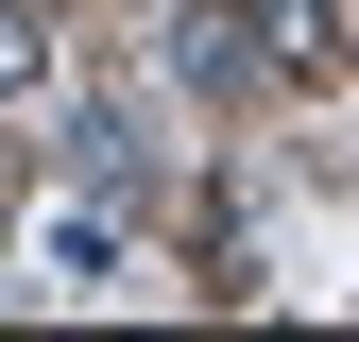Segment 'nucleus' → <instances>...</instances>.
I'll return each instance as SVG.
<instances>
[{
    "instance_id": "nucleus-1",
    "label": "nucleus",
    "mask_w": 359,
    "mask_h": 342,
    "mask_svg": "<svg viewBox=\"0 0 359 342\" xmlns=\"http://www.w3.org/2000/svg\"><path fill=\"white\" fill-rule=\"evenodd\" d=\"M240 34H257V69H325V0H240Z\"/></svg>"
},
{
    "instance_id": "nucleus-2",
    "label": "nucleus",
    "mask_w": 359,
    "mask_h": 342,
    "mask_svg": "<svg viewBox=\"0 0 359 342\" xmlns=\"http://www.w3.org/2000/svg\"><path fill=\"white\" fill-rule=\"evenodd\" d=\"M171 69H189V86H240L257 34H240V18H171Z\"/></svg>"
},
{
    "instance_id": "nucleus-3",
    "label": "nucleus",
    "mask_w": 359,
    "mask_h": 342,
    "mask_svg": "<svg viewBox=\"0 0 359 342\" xmlns=\"http://www.w3.org/2000/svg\"><path fill=\"white\" fill-rule=\"evenodd\" d=\"M34 69H52V34H34V18H18V0H0V103H18V86H34Z\"/></svg>"
}]
</instances>
